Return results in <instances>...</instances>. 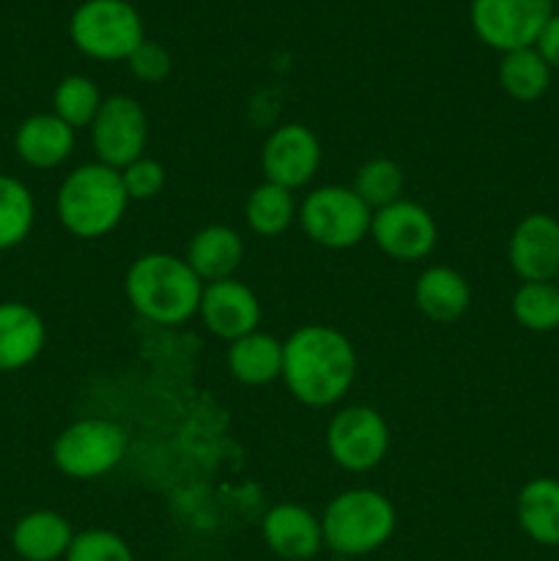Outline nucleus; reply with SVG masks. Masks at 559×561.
<instances>
[{
	"mask_svg": "<svg viewBox=\"0 0 559 561\" xmlns=\"http://www.w3.org/2000/svg\"><path fill=\"white\" fill-rule=\"evenodd\" d=\"M14 151L27 168L53 170L75 151V129L55 113H36L16 126Z\"/></svg>",
	"mask_w": 559,
	"mask_h": 561,
	"instance_id": "obj_17",
	"label": "nucleus"
},
{
	"mask_svg": "<svg viewBox=\"0 0 559 561\" xmlns=\"http://www.w3.org/2000/svg\"><path fill=\"white\" fill-rule=\"evenodd\" d=\"M403 186H406V175L403 168L398 162L387 157H376L367 159L360 170H356V179L351 190L373 208L389 206V203H398L403 197Z\"/></svg>",
	"mask_w": 559,
	"mask_h": 561,
	"instance_id": "obj_28",
	"label": "nucleus"
},
{
	"mask_svg": "<svg viewBox=\"0 0 559 561\" xmlns=\"http://www.w3.org/2000/svg\"><path fill=\"white\" fill-rule=\"evenodd\" d=\"M557 283H559V277H557Z\"/></svg>",
	"mask_w": 559,
	"mask_h": 561,
	"instance_id": "obj_33",
	"label": "nucleus"
},
{
	"mask_svg": "<svg viewBox=\"0 0 559 561\" xmlns=\"http://www.w3.org/2000/svg\"><path fill=\"white\" fill-rule=\"evenodd\" d=\"M414 305L427 321L455 323L469 310L471 288L455 268L427 266L414 283Z\"/></svg>",
	"mask_w": 559,
	"mask_h": 561,
	"instance_id": "obj_20",
	"label": "nucleus"
},
{
	"mask_svg": "<svg viewBox=\"0 0 559 561\" xmlns=\"http://www.w3.org/2000/svg\"><path fill=\"white\" fill-rule=\"evenodd\" d=\"M69 36L85 58L118 64L146 42V27L129 0H82L69 20Z\"/></svg>",
	"mask_w": 559,
	"mask_h": 561,
	"instance_id": "obj_5",
	"label": "nucleus"
},
{
	"mask_svg": "<svg viewBox=\"0 0 559 561\" xmlns=\"http://www.w3.org/2000/svg\"><path fill=\"white\" fill-rule=\"evenodd\" d=\"M389 425L370 405H345L327 427V449L340 469L365 474L384 463L389 453Z\"/></svg>",
	"mask_w": 559,
	"mask_h": 561,
	"instance_id": "obj_9",
	"label": "nucleus"
},
{
	"mask_svg": "<svg viewBox=\"0 0 559 561\" xmlns=\"http://www.w3.org/2000/svg\"><path fill=\"white\" fill-rule=\"evenodd\" d=\"M296 217H299V206H296L294 192L285 186L263 181L247 195L244 219L252 233L263 236V239L285 233Z\"/></svg>",
	"mask_w": 559,
	"mask_h": 561,
	"instance_id": "obj_24",
	"label": "nucleus"
},
{
	"mask_svg": "<svg viewBox=\"0 0 559 561\" xmlns=\"http://www.w3.org/2000/svg\"><path fill=\"white\" fill-rule=\"evenodd\" d=\"M321 157V142L310 126L283 124L263 140L261 168L266 181L294 192L316 179Z\"/></svg>",
	"mask_w": 559,
	"mask_h": 561,
	"instance_id": "obj_12",
	"label": "nucleus"
},
{
	"mask_svg": "<svg viewBox=\"0 0 559 561\" xmlns=\"http://www.w3.org/2000/svg\"><path fill=\"white\" fill-rule=\"evenodd\" d=\"M301 230L323 250H351L370 236L373 208L349 186H318L301 201Z\"/></svg>",
	"mask_w": 559,
	"mask_h": 561,
	"instance_id": "obj_7",
	"label": "nucleus"
},
{
	"mask_svg": "<svg viewBox=\"0 0 559 561\" xmlns=\"http://www.w3.org/2000/svg\"><path fill=\"white\" fill-rule=\"evenodd\" d=\"M184 261L203 279V285L230 279L244 261V241L228 225H206L192 236Z\"/></svg>",
	"mask_w": 559,
	"mask_h": 561,
	"instance_id": "obj_18",
	"label": "nucleus"
},
{
	"mask_svg": "<svg viewBox=\"0 0 559 561\" xmlns=\"http://www.w3.org/2000/svg\"><path fill=\"white\" fill-rule=\"evenodd\" d=\"M47 343V327L31 305L0 301V373L33 365Z\"/></svg>",
	"mask_w": 559,
	"mask_h": 561,
	"instance_id": "obj_16",
	"label": "nucleus"
},
{
	"mask_svg": "<svg viewBox=\"0 0 559 561\" xmlns=\"http://www.w3.org/2000/svg\"><path fill=\"white\" fill-rule=\"evenodd\" d=\"M551 16L554 0H471L469 5L475 36L502 55L535 47Z\"/></svg>",
	"mask_w": 559,
	"mask_h": 561,
	"instance_id": "obj_8",
	"label": "nucleus"
},
{
	"mask_svg": "<svg viewBox=\"0 0 559 561\" xmlns=\"http://www.w3.org/2000/svg\"><path fill=\"white\" fill-rule=\"evenodd\" d=\"M197 316L208 334L233 343L261 327V301L250 285L239 283L236 277L219 279L203 285Z\"/></svg>",
	"mask_w": 559,
	"mask_h": 561,
	"instance_id": "obj_14",
	"label": "nucleus"
},
{
	"mask_svg": "<svg viewBox=\"0 0 559 561\" xmlns=\"http://www.w3.org/2000/svg\"><path fill=\"white\" fill-rule=\"evenodd\" d=\"M91 142L96 162L124 170L135 159L146 157L148 115L135 96L113 93L104 96L96 118L91 124Z\"/></svg>",
	"mask_w": 559,
	"mask_h": 561,
	"instance_id": "obj_10",
	"label": "nucleus"
},
{
	"mask_svg": "<svg viewBox=\"0 0 559 561\" xmlns=\"http://www.w3.org/2000/svg\"><path fill=\"white\" fill-rule=\"evenodd\" d=\"M129 203L121 170L88 162L60 181L55 211L60 225L77 239H102L118 228Z\"/></svg>",
	"mask_w": 559,
	"mask_h": 561,
	"instance_id": "obj_3",
	"label": "nucleus"
},
{
	"mask_svg": "<svg viewBox=\"0 0 559 561\" xmlns=\"http://www.w3.org/2000/svg\"><path fill=\"white\" fill-rule=\"evenodd\" d=\"M36 225V201L14 175L0 173V252L14 250Z\"/></svg>",
	"mask_w": 559,
	"mask_h": 561,
	"instance_id": "obj_25",
	"label": "nucleus"
},
{
	"mask_svg": "<svg viewBox=\"0 0 559 561\" xmlns=\"http://www.w3.org/2000/svg\"><path fill=\"white\" fill-rule=\"evenodd\" d=\"M126 431L104 416H85L71 422L53 442V463L71 480H99L118 469L126 458Z\"/></svg>",
	"mask_w": 559,
	"mask_h": 561,
	"instance_id": "obj_6",
	"label": "nucleus"
},
{
	"mask_svg": "<svg viewBox=\"0 0 559 561\" xmlns=\"http://www.w3.org/2000/svg\"><path fill=\"white\" fill-rule=\"evenodd\" d=\"M551 66L535 47L513 49L499 60V85L515 102H537L551 88Z\"/></svg>",
	"mask_w": 559,
	"mask_h": 561,
	"instance_id": "obj_23",
	"label": "nucleus"
},
{
	"mask_svg": "<svg viewBox=\"0 0 559 561\" xmlns=\"http://www.w3.org/2000/svg\"><path fill=\"white\" fill-rule=\"evenodd\" d=\"M102 102L104 96L96 82L82 75L64 77L53 91V113L75 131L93 124Z\"/></svg>",
	"mask_w": 559,
	"mask_h": 561,
	"instance_id": "obj_27",
	"label": "nucleus"
},
{
	"mask_svg": "<svg viewBox=\"0 0 559 561\" xmlns=\"http://www.w3.org/2000/svg\"><path fill=\"white\" fill-rule=\"evenodd\" d=\"M263 542L280 561H310L321 553V518L301 504H274L261 524Z\"/></svg>",
	"mask_w": 559,
	"mask_h": 561,
	"instance_id": "obj_15",
	"label": "nucleus"
},
{
	"mask_svg": "<svg viewBox=\"0 0 559 561\" xmlns=\"http://www.w3.org/2000/svg\"><path fill=\"white\" fill-rule=\"evenodd\" d=\"M507 261L521 283H557L559 219L546 211L521 217L510 233Z\"/></svg>",
	"mask_w": 559,
	"mask_h": 561,
	"instance_id": "obj_13",
	"label": "nucleus"
},
{
	"mask_svg": "<svg viewBox=\"0 0 559 561\" xmlns=\"http://www.w3.org/2000/svg\"><path fill=\"white\" fill-rule=\"evenodd\" d=\"M535 49L543 55V60L551 66V71H559V11H554L551 20L546 22Z\"/></svg>",
	"mask_w": 559,
	"mask_h": 561,
	"instance_id": "obj_32",
	"label": "nucleus"
},
{
	"mask_svg": "<svg viewBox=\"0 0 559 561\" xmlns=\"http://www.w3.org/2000/svg\"><path fill=\"white\" fill-rule=\"evenodd\" d=\"M75 531L55 510H33L11 529V548L22 561H60L69 553Z\"/></svg>",
	"mask_w": 559,
	"mask_h": 561,
	"instance_id": "obj_19",
	"label": "nucleus"
},
{
	"mask_svg": "<svg viewBox=\"0 0 559 561\" xmlns=\"http://www.w3.org/2000/svg\"><path fill=\"white\" fill-rule=\"evenodd\" d=\"M129 305L146 321L159 327H181L197 316L203 279L190 263L170 252H148L129 266L124 277Z\"/></svg>",
	"mask_w": 559,
	"mask_h": 561,
	"instance_id": "obj_2",
	"label": "nucleus"
},
{
	"mask_svg": "<svg viewBox=\"0 0 559 561\" xmlns=\"http://www.w3.org/2000/svg\"><path fill=\"white\" fill-rule=\"evenodd\" d=\"M323 548L340 557H367L392 540L398 529L395 504L373 488L338 493L321 515Z\"/></svg>",
	"mask_w": 559,
	"mask_h": 561,
	"instance_id": "obj_4",
	"label": "nucleus"
},
{
	"mask_svg": "<svg viewBox=\"0 0 559 561\" xmlns=\"http://www.w3.org/2000/svg\"><path fill=\"white\" fill-rule=\"evenodd\" d=\"M64 561H135V553L115 531L85 529L75 535Z\"/></svg>",
	"mask_w": 559,
	"mask_h": 561,
	"instance_id": "obj_29",
	"label": "nucleus"
},
{
	"mask_svg": "<svg viewBox=\"0 0 559 561\" xmlns=\"http://www.w3.org/2000/svg\"><path fill=\"white\" fill-rule=\"evenodd\" d=\"M126 64H129L132 75L140 82H148V85H157V82L168 80L170 69H173V58H170L168 49L159 42H151V38H146V42L126 58Z\"/></svg>",
	"mask_w": 559,
	"mask_h": 561,
	"instance_id": "obj_31",
	"label": "nucleus"
},
{
	"mask_svg": "<svg viewBox=\"0 0 559 561\" xmlns=\"http://www.w3.org/2000/svg\"><path fill=\"white\" fill-rule=\"evenodd\" d=\"M515 518L521 531L543 548L559 546V480L535 477L515 499Z\"/></svg>",
	"mask_w": 559,
	"mask_h": 561,
	"instance_id": "obj_21",
	"label": "nucleus"
},
{
	"mask_svg": "<svg viewBox=\"0 0 559 561\" xmlns=\"http://www.w3.org/2000/svg\"><path fill=\"white\" fill-rule=\"evenodd\" d=\"M354 378L356 351L340 329L307 323L283 343V381L307 409L340 403Z\"/></svg>",
	"mask_w": 559,
	"mask_h": 561,
	"instance_id": "obj_1",
	"label": "nucleus"
},
{
	"mask_svg": "<svg viewBox=\"0 0 559 561\" xmlns=\"http://www.w3.org/2000/svg\"><path fill=\"white\" fill-rule=\"evenodd\" d=\"M370 239L392 261L411 263L431 255L438 241V228L425 206L400 197L398 203L373 211Z\"/></svg>",
	"mask_w": 559,
	"mask_h": 561,
	"instance_id": "obj_11",
	"label": "nucleus"
},
{
	"mask_svg": "<svg viewBox=\"0 0 559 561\" xmlns=\"http://www.w3.org/2000/svg\"><path fill=\"white\" fill-rule=\"evenodd\" d=\"M121 181H124L129 201H151V197H157L164 190L168 173H164V168L157 159L140 157L121 170Z\"/></svg>",
	"mask_w": 559,
	"mask_h": 561,
	"instance_id": "obj_30",
	"label": "nucleus"
},
{
	"mask_svg": "<svg viewBox=\"0 0 559 561\" xmlns=\"http://www.w3.org/2000/svg\"><path fill=\"white\" fill-rule=\"evenodd\" d=\"M510 310L526 332L548 334L559 329V283H521L510 299Z\"/></svg>",
	"mask_w": 559,
	"mask_h": 561,
	"instance_id": "obj_26",
	"label": "nucleus"
},
{
	"mask_svg": "<svg viewBox=\"0 0 559 561\" xmlns=\"http://www.w3.org/2000/svg\"><path fill=\"white\" fill-rule=\"evenodd\" d=\"M228 370L239 383L266 387L283 378V343L274 334L255 329L228 345Z\"/></svg>",
	"mask_w": 559,
	"mask_h": 561,
	"instance_id": "obj_22",
	"label": "nucleus"
}]
</instances>
